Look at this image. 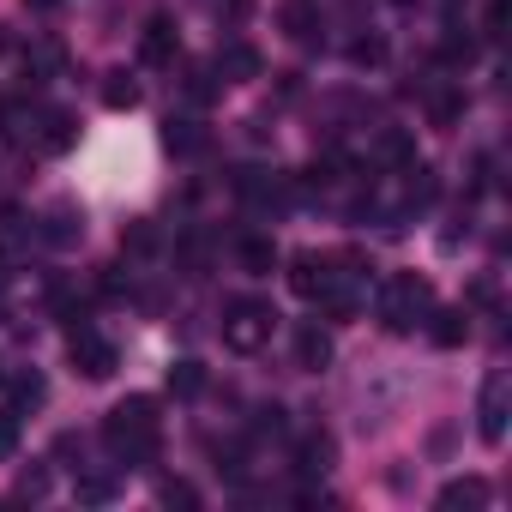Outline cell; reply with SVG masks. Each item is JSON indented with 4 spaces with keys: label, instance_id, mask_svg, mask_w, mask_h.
<instances>
[{
    "label": "cell",
    "instance_id": "cell-29",
    "mask_svg": "<svg viewBox=\"0 0 512 512\" xmlns=\"http://www.w3.org/2000/svg\"><path fill=\"white\" fill-rule=\"evenodd\" d=\"M19 494H25V500L49 494V470H25V476H19Z\"/></svg>",
    "mask_w": 512,
    "mask_h": 512
},
{
    "label": "cell",
    "instance_id": "cell-4",
    "mask_svg": "<svg viewBox=\"0 0 512 512\" xmlns=\"http://www.w3.org/2000/svg\"><path fill=\"white\" fill-rule=\"evenodd\" d=\"M476 434L488 446L506 440V374H488L482 380V398H476Z\"/></svg>",
    "mask_w": 512,
    "mask_h": 512
},
{
    "label": "cell",
    "instance_id": "cell-3",
    "mask_svg": "<svg viewBox=\"0 0 512 512\" xmlns=\"http://www.w3.org/2000/svg\"><path fill=\"white\" fill-rule=\"evenodd\" d=\"M428 308H434V284H428V278L392 272V278L380 284V320H386V332H410L416 320H428Z\"/></svg>",
    "mask_w": 512,
    "mask_h": 512
},
{
    "label": "cell",
    "instance_id": "cell-20",
    "mask_svg": "<svg viewBox=\"0 0 512 512\" xmlns=\"http://www.w3.org/2000/svg\"><path fill=\"white\" fill-rule=\"evenodd\" d=\"M380 163L410 169V163H416V139H410V133H398V127H392V133H380Z\"/></svg>",
    "mask_w": 512,
    "mask_h": 512
},
{
    "label": "cell",
    "instance_id": "cell-27",
    "mask_svg": "<svg viewBox=\"0 0 512 512\" xmlns=\"http://www.w3.org/2000/svg\"><path fill=\"white\" fill-rule=\"evenodd\" d=\"M19 452V410H0V458Z\"/></svg>",
    "mask_w": 512,
    "mask_h": 512
},
{
    "label": "cell",
    "instance_id": "cell-21",
    "mask_svg": "<svg viewBox=\"0 0 512 512\" xmlns=\"http://www.w3.org/2000/svg\"><path fill=\"white\" fill-rule=\"evenodd\" d=\"M103 103H109V109H133V103H139V85H133L127 73H109V85H103Z\"/></svg>",
    "mask_w": 512,
    "mask_h": 512
},
{
    "label": "cell",
    "instance_id": "cell-24",
    "mask_svg": "<svg viewBox=\"0 0 512 512\" xmlns=\"http://www.w3.org/2000/svg\"><path fill=\"white\" fill-rule=\"evenodd\" d=\"M61 61H67V49H61V43H43V49L31 55V79H49V73H61Z\"/></svg>",
    "mask_w": 512,
    "mask_h": 512
},
{
    "label": "cell",
    "instance_id": "cell-6",
    "mask_svg": "<svg viewBox=\"0 0 512 512\" xmlns=\"http://www.w3.org/2000/svg\"><path fill=\"white\" fill-rule=\"evenodd\" d=\"M332 284H338V278H332V260H326V253H296V260H290V290H296L302 302H320Z\"/></svg>",
    "mask_w": 512,
    "mask_h": 512
},
{
    "label": "cell",
    "instance_id": "cell-19",
    "mask_svg": "<svg viewBox=\"0 0 512 512\" xmlns=\"http://www.w3.org/2000/svg\"><path fill=\"white\" fill-rule=\"evenodd\" d=\"M284 31H290L296 43H314V31H320V13L308 7V0H290V7H284Z\"/></svg>",
    "mask_w": 512,
    "mask_h": 512
},
{
    "label": "cell",
    "instance_id": "cell-18",
    "mask_svg": "<svg viewBox=\"0 0 512 512\" xmlns=\"http://www.w3.org/2000/svg\"><path fill=\"white\" fill-rule=\"evenodd\" d=\"M169 392H175V398H199V392H205V362H193V356L175 362V368H169Z\"/></svg>",
    "mask_w": 512,
    "mask_h": 512
},
{
    "label": "cell",
    "instance_id": "cell-23",
    "mask_svg": "<svg viewBox=\"0 0 512 512\" xmlns=\"http://www.w3.org/2000/svg\"><path fill=\"white\" fill-rule=\"evenodd\" d=\"M181 91H187L193 103H211V97H217V79H211V67H187V79H181Z\"/></svg>",
    "mask_w": 512,
    "mask_h": 512
},
{
    "label": "cell",
    "instance_id": "cell-30",
    "mask_svg": "<svg viewBox=\"0 0 512 512\" xmlns=\"http://www.w3.org/2000/svg\"><path fill=\"white\" fill-rule=\"evenodd\" d=\"M109 494H115L109 476H85V482H79V500H109Z\"/></svg>",
    "mask_w": 512,
    "mask_h": 512
},
{
    "label": "cell",
    "instance_id": "cell-9",
    "mask_svg": "<svg viewBox=\"0 0 512 512\" xmlns=\"http://www.w3.org/2000/svg\"><path fill=\"white\" fill-rule=\"evenodd\" d=\"M260 49H253V43H223L217 49V73L229 79V85H247V79H260Z\"/></svg>",
    "mask_w": 512,
    "mask_h": 512
},
{
    "label": "cell",
    "instance_id": "cell-10",
    "mask_svg": "<svg viewBox=\"0 0 512 512\" xmlns=\"http://www.w3.org/2000/svg\"><path fill=\"white\" fill-rule=\"evenodd\" d=\"M37 145H43L49 157L73 151V145H79V115H67V109H49V115H43V133H37Z\"/></svg>",
    "mask_w": 512,
    "mask_h": 512
},
{
    "label": "cell",
    "instance_id": "cell-32",
    "mask_svg": "<svg viewBox=\"0 0 512 512\" xmlns=\"http://www.w3.org/2000/svg\"><path fill=\"white\" fill-rule=\"evenodd\" d=\"M31 7H55V0H31Z\"/></svg>",
    "mask_w": 512,
    "mask_h": 512
},
{
    "label": "cell",
    "instance_id": "cell-14",
    "mask_svg": "<svg viewBox=\"0 0 512 512\" xmlns=\"http://www.w3.org/2000/svg\"><path fill=\"white\" fill-rule=\"evenodd\" d=\"M296 362H302V368H314V374H320V368H326V362H332V338H326V332H320V326H302V332H296Z\"/></svg>",
    "mask_w": 512,
    "mask_h": 512
},
{
    "label": "cell",
    "instance_id": "cell-11",
    "mask_svg": "<svg viewBox=\"0 0 512 512\" xmlns=\"http://www.w3.org/2000/svg\"><path fill=\"white\" fill-rule=\"evenodd\" d=\"M428 320H434V326H428V338H434L440 350H458V344L470 338V314H464V308H440V314L428 308Z\"/></svg>",
    "mask_w": 512,
    "mask_h": 512
},
{
    "label": "cell",
    "instance_id": "cell-25",
    "mask_svg": "<svg viewBox=\"0 0 512 512\" xmlns=\"http://www.w3.org/2000/svg\"><path fill=\"white\" fill-rule=\"evenodd\" d=\"M121 247H127V253H151V247H157V229H151V217H133V229L121 235Z\"/></svg>",
    "mask_w": 512,
    "mask_h": 512
},
{
    "label": "cell",
    "instance_id": "cell-15",
    "mask_svg": "<svg viewBox=\"0 0 512 512\" xmlns=\"http://www.w3.org/2000/svg\"><path fill=\"white\" fill-rule=\"evenodd\" d=\"M440 506H446V512H458V506H488V482H482V476H458V482L440 488Z\"/></svg>",
    "mask_w": 512,
    "mask_h": 512
},
{
    "label": "cell",
    "instance_id": "cell-2",
    "mask_svg": "<svg viewBox=\"0 0 512 512\" xmlns=\"http://www.w3.org/2000/svg\"><path fill=\"white\" fill-rule=\"evenodd\" d=\"M272 326H278V314H272V302H260V296L223 302V344H229L235 356L266 350V344H272Z\"/></svg>",
    "mask_w": 512,
    "mask_h": 512
},
{
    "label": "cell",
    "instance_id": "cell-16",
    "mask_svg": "<svg viewBox=\"0 0 512 512\" xmlns=\"http://www.w3.org/2000/svg\"><path fill=\"white\" fill-rule=\"evenodd\" d=\"M235 253H241V266H247L253 278L278 266V247H272V235H241V247H235Z\"/></svg>",
    "mask_w": 512,
    "mask_h": 512
},
{
    "label": "cell",
    "instance_id": "cell-1",
    "mask_svg": "<svg viewBox=\"0 0 512 512\" xmlns=\"http://www.w3.org/2000/svg\"><path fill=\"white\" fill-rule=\"evenodd\" d=\"M103 440H109V452L121 458V464H151L157 458V398H127V404H115L109 410V422H103Z\"/></svg>",
    "mask_w": 512,
    "mask_h": 512
},
{
    "label": "cell",
    "instance_id": "cell-13",
    "mask_svg": "<svg viewBox=\"0 0 512 512\" xmlns=\"http://www.w3.org/2000/svg\"><path fill=\"white\" fill-rule=\"evenodd\" d=\"M332 470V440L326 434H302V446H296V476H326Z\"/></svg>",
    "mask_w": 512,
    "mask_h": 512
},
{
    "label": "cell",
    "instance_id": "cell-31",
    "mask_svg": "<svg viewBox=\"0 0 512 512\" xmlns=\"http://www.w3.org/2000/svg\"><path fill=\"white\" fill-rule=\"evenodd\" d=\"M253 428H260V434H284V410H278V404H266V410H260V422H253Z\"/></svg>",
    "mask_w": 512,
    "mask_h": 512
},
{
    "label": "cell",
    "instance_id": "cell-8",
    "mask_svg": "<svg viewBox=\"0 0 512 512\" xmlns=\"http://www.w3.org/2000/svg\"><path fill=\"white\" fill-rule=\"evenodd\" d=\"M37 235H43L49 247H73V241L85 235V211H79V205H49V211H43V229H37Z\"/></svg>",
    "mask_w": 512,
    "mask_h": 512
},
{
    "label": "cell",
    "instance_id": "cell-28",
    "mask_svg": "<svg viewBox=\"0 0 512 512\" xmlns=\"http://www.w3.org/2000/svg\"><path fill=\"white\" fill-rule=\"evenodd\" d=\"M43 392H49L43 374H19V380H13V398H19V404H43Z\"/></svg>",
    "mask_w": 512,
    "mask_h": 512
},
{
    "label": "cell",
    "instance_id": "cell-12",
    "mask_svg": "<svg viewBox=\"0 0 512 512\" xmlns=\"http://www.w3.org/2000/svg\"><path fill=\"white\" fill-rule=\"evenodd\" d=\"M163 145L181 151V157H193V151H205V127H199L193 115H169V121H163Z\"/></svg>",
    "mask_w": 512,
    "mask_h": 512
},
{
    "label": "cell",
    "instance_id": "cell-17",
    "mask_svg": "<svg viewBox=\"0 0 512 512\" xmlns=\"http://www.w3.org/2000/svg\"><path fill=\"white\" fill-rule=\"evenodd\" d=\"M458 115H464V91H458V85L428 91V121H434V127H452Z\"/></svg>",
    "mask_w": 512,
    "mask_h": 512
},
{
    "label": "cell",
    "instance_id": "cell-33",
    "mask_svg": "<svg viewBox=\"0 0 512 512\" xmlns=\"http://www.w3.org/2000/svg\"><path fill=\"white\" fill-rule=\"evenodd\" d=\"M392 7H410V0H392Z\"/></svg>",
    "mask_w": 512,
    "mask_h": 512
},
{
    "label": "cell",
    "instance_id": "cell-26",
    "mask_svg": "<svg viewBox=\"0 0 512 512\" xmlns=\"http://www.w3.org/2000/svg\"><path fill=\"white\" fill-rule=\"evenodd\" d=\"M157 500H163V506H199V488L175 476V482H163V488H157Z\"/></svg>",
    "mask_w": 512,
    "mask_h": 512
},
{
    "label": "cell",
    "instance_id": "cell-5",
    "mask_svg": "<svg viewBox=\"0 0 512 512\" xmlns=\"http://www.w3.org/2000/svg\"><path fill=\"white\" fill-rule=\"evenodd\" d=\"M73 374H85V380H109V374H115V344L79 326V332H73Z\"/></svg>",
    "mask_w": 512,
    "mask_h": 512
},
{
    "label": "cell",
    "instance_id": "cell-22",
    "mask_svg": "<svg viewBox=\"0 0 512 512\" xmlns=\"http://www.w3.org/2000/svg\"><path fill=\"white\" fill-rule=\"evenodd\" d=\"M386 61V37H356L350 43V67H380Z\"/></svg>",
    "mask_w": 512,
    "mask_h": 512
},
{
    "label": "cell",
    "instance_id": "cell-7",
    "mask_svg": "<svg viewBox=\"0 0 512 512\" xmlns=\"http://www.w3.org/2000/svg\"><path fill=\"white\" fill-rule=\"evenodd\" d=\"M175 49H181L175 25H169L163 13H151L145 31H139V61H145V67H175Z\"/></svg>",
    "mask_w": 512,
    "mask_h": 512
}]
</instances>
